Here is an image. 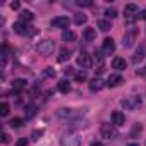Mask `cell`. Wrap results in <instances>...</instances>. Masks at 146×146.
I'll use <instances>...</instances> for the list:
<instances>
[{
    "label": "cell",
    "mask_w": 146,
    "mask_h": 146,
    "mask_svg": "<svg viewBox=\"0 0 146 146\" xmlns=\"http://www.w3.org/2000/svg\"><path fill=\"white\" fill-rule=\"evenodd\" d=\"M93 62H95V70H98V72H102L103 70V55H102V52H95V55H93Z\"/></svg>",
    "instance_id": "obj_12"
},
{
    "label": "cell",
    "mask_w": 146,
    "mask_h": 146,
    "mask_svg": "<svg viewBox=\"0 0 146 146\" xmlns=\"http://www.w3.org/2000/svg\"><path fill=\"white\" fill-rule=\"evenodd\" d=\"M19 17H21V21H23V23H31V21L35 19V14H33V12H29V11H23V12L19 14Z\"/></svg>",
    "instance_id": "obj_22"
},
{
    "label": "cell",
    "mask_w": 146,
    "mask_h": 146,
    "mask_svg": "<svg viewBox=\"0 0 146 146\" xmlns=\"http://www.w3.org/2000/svg\"><path fill=\"white\" fill-rule=\"evenodd\" d=\"M78 65L83 67V69H88V67L91 65V58H90V55H88L86 52H81V53L78 55Z\"/></svg>",
    "instance_id": "obj_8"
},
{
    "label": "cell",
    "mask_w": 146,
    "mask_h": 146,
    "mask_svg": "<svg viewBox=\"0 0 146 146\" xmlns=\"http://www.w3.org/2000/svg\"><path fill=\"white\" fill-rule=\"evenodd\" d=\"M14 31H16L17 35H28V33H29V26H28L26 23L19 21V23L14 24Z\"/></svg>",
    "instance_id": "obj_14"
},
{
    "label": "cell",
    "mask_w": 146,
    "mask_h": 146,
    "mask_svg": "<svg viewBox=\"0 0 146 146\" xmlns=\"http://www.w3.org/2000/svg\"><path fill=\"white\" fill-rule=\"evenodd\" d=\"M41 136H43V129H36V131L31 134V139H33V141H38Z\"/></svg>",
    "instance_id": "obj_31"
},
{
    "label": "cell",
    "mask_w": 146,
    "mask_h": 146,
    "mask_svg": "<svg viewBox=\"0 0 146 146\" xmlns=\"http://www.w3.org/2000/svg\"><path fill=\"white\" fill-rule=\"evenodd\" d=\"M69 58H70V50L69 48H60V52H58V62H65Z\"/></svg>",
    "instance_id": "obj_23"
},
{
    "label": "cell",
    "mask_w": 146,
    "mask_h": 146,
    "mask_svg": "<svg viewBox=\"0 0 146 146\" xmlns=\"http://www.w3.org/2000/svg\"><path fill=\"white\" fill-rule=\"evenodd\" d=\"M79 7H91L93 5V2H91V0H78V2H76Z\"/></svg>",
    "instance_id": "obj_32"
},
{
    "label": "cell",
    "mask_w": 146,
    "mask_h": 146,
    "mask_svg": "<svg viewBox=\"0 0 146 146\" xmlns=\"http://www.w3.org/2000/svg\"><path fill=\"white\" fill-rule=\"evenodd\" d=\"M9 125H11V127H21V125H23V119H19V117H14V119L9 122Z\"/></svg>",
    "instance_id": "obj_30"
},
{
    "label": "cell",
    "mask_w": 146,
    "mask_h": 146,
    "mask_svg": "<svg viewBox=\"0 0 146 146\" xmlns=\"http://www.w3.org/2000/svg\"><path fill=\"white\" fill-rule=\"evenodd\" d=\"M55 115H57L58 119H69V117L74 115V110H72V108H60V110H57Z\"/></svg>",
    "instance_id": "obj_18"
},
{
    "label": "cell",
    "mask_w": 146,
    "mask_h": 146,
    "mask_svg": "<svg viewBox=\"0 0 146 146\" xmlns=\"http://www.w3.org/2000/svg\"><path fill=\"white\" fill-rule=\"evenodd\" d=\"M141 17H143L144 21H146V11H143V12H141Z\"/></svg>",
    "instance_id": "obj_39"
},
{
    "label": "cell",
    "mask_w": 146,
    "mask_h": 146,
    "mask_svg": "<svg viewBox=\"0 0 146 146\" xmlns=\"http://www.w3.org/2000/svg\"><path fill=\"white\" fill-rule=\"evenodd\" d=\"M53 50H55V43H53L52 40H43V41H40V43L36 45V52H38L40 55H45V57L52 55Z\"/></svg>",
    "instance_id": "obj_2"
},
{
    "label": "cell",
    "mask_w": 146,
    "mask_h": 146,
    "mask_svg": "<svg viewBox=\"0 0 146 146\" xmlns=\"http://www.w3.org/2000/svg\"><path fill=\"white\" fill-rule=\"evenodd\" d=\"M0 115L2 117H5V115H9V103H0Z\"/></svg>",
    "instance_id": "obj_29"
},
{
    "label": "cell",
    "mask_w": 146,
    "mask_h": 146,
    "mask_svg": "<svg viewBox=\"0 0 146 146\" xmlns=\"http://www.w3.org/2000/svg\"><path fill=\"white\" fill-rule=\"evenodd\" d=\"M125 122V115L122 112H112V124L113 125H124Z\"/></svg>",
    "instance_id": "obj_13"
},
{
    "label": "cell",
    "mask_w": 146,
    "mask_h": 146,
    "mask_svg": "<svg viewBox=\"0 0 146 146\" xmlns=\"http://www.w3.org/2000/svg\"><path fill=\"white\" fill-rule=\"evenodd\" d=\"M83 38H84L86 41H95V40H96V31H95L93 28H86L84 33H83Z\"/></svg>",
    "instance_id": "obj_19"
},
{
    "label": "cell",
    "mask_w": 146,
    "mask_h": 146,
    "mask_svg": "<svg viewBox=\"0 0 146 146\" xmlns=\"http://www.w3.org/2000/svg\"><path fill=\"white\" fill-rule=\"evenodd\" d=\"M122 83H124V79H122L120 74H110L108 79H107V86H108V88H115V86H119V84H122Z\"/></svg>",
    "instance_id": "obj_10"
},
{
    "label": "cell",
    "mask_w": 146,
    "mask_h": 146,
    "mask_svg": "<svg viewBox=\"0 0 146 146\" xmlns=\"http://www.w3.org/2000/svg\"><path fill=\"white\" fill-rule=\"evenodd\" d=\"M100 132H102V136L107 137V139H112V137L117 136V131H115V125H113V124H102Z\"/></svg>",
    "instance_id": "obj_4"
},
{
    "label": "cell",
    "mask_w": 146,
    "mask_h": 146,
    "mask_svg": "<svg viewBox=\"0 0 146 146\" xmlns=\"http://www.w3.org/2000/svg\"><path fill=\"white\" fill-rule=\"evenodd\" d=\"M60 146H81V139L76 132H65L60 137Z\"/></svg>",
    "instance_id": "obj_1"
},
{
    "label": "cell",
    "mask_w": 146,
    "mask_h": 146,
    "mask_svg": "<svg viewBox=\"0 0 146 146\" xmlns=\"http://www.w3.org/2000/svg\"><path fill=\"white\" fill-rule=\"evenodd\" d=\"M35 115H36V107H35V105H28V107H26V117L31 119V117H35Z\"/></svg>",
    "instance_id": "obj_28"
},
{
    "label": "cell",
    "mask_w": 146,
    "mask_h": 146,
    "mask_svg": "<svg viewBox=\"0 0 146 146\" xmlns=\"http://www.w3.org/2000/svg\"><path fill=\"white\" fill-rule=\"evenodd\" d=\"M144 57H146V45H141V46H139V50L134 53V57H132V62H134V64H137V62H141Z\"/></svg>",
    "instance_id": "obj_16"
},
{
    "label": "cell",
    "mask_w": 146,
    "mask_h": 146,
    "mask_svg": "<svg viewBox=\"0 0 146 146\" xmlns=\"http://www.w3.org/2000/svg\"><path fill=\"white\" fill-rule=\"evenodd\" d=\"M2 143H9V134H7V132L2 134Z\"/></svg>",
    "instance_id": "obj_36"
},
{
    "label": "cell",
    "mask_w": 146,
    "mask_h": 146,
    "mask_svg": "<svg viewBox=\"0 0 146 146\" xmlns=\"http://www.w3.org/2000/svg\"><path fill=\"white\" fill-rule=\"evenodd\" d=\"M91 146H103V143H100V141H95V143H91Z\"/></svg>",
    "instance_id": "obj_38"
},
{
    "label": "cell",
    "mask_w": 146,
    "mask_h": 146,
    "mask_svg": "<svg viewBox=\"0 0 146 146\" xmlns=\"http://www.w3.org/2000/svg\"><path fill=\"white\" fill-rule=\"evenodd\" d=\"M62 40H64V41H69V43H70V41H74V40H76V33L65 29V31L62 33Z\"/></svg>",
    "instance_id": "obj_24"
},
{
    "label": "cell",
    "mask_w": 146,
    "mask_h": 146,
    "mask_svg": "<svg viewBox=\"0 0 146 146\" xmlns=\"http://www.w3.org/2000/svg\"><path fill=\"white\" fill-rule=\"evenodd\" d=\"M69 17H65V16H58V17H53L52 19V23H50V26L52 28H69Z\"/></svg>",
    "instance_id": "obj_5"
},
{
    "label": "cell",
    "mask_w": 146,
    "mask_h": 146,
    "mask_svg": "<svg viewBox=\"0 0 146 146\" xmlns=\"http://www.w3.org/2000/svg\"><path fill=\"white\" fill-rule=\"evenodd\" d=\"M88 125H90L88 120H74V122L69 124L70 129H84V127H88Z\"/></svg>",
    "instance_id": "obj_21"
},
{
    "label": "cell",
    "mask_w": 146,
    "mask_h": 146,
    "mask_svg": "<svg viewBox=\"0 0 146 146\" xmlns=\"http://www.w3.org/2000/svg\"><path fill=\"white\" fill-rule=\"evenodd\" d=\"M112 67L120 72V70H124V69L127 67V62H125V58H122V57H115V58L112 60Z\"/></svg>",
    "instance_id": "obj_11"
},
{
    "label": "cell",
    "mask_w": 146,
    "mask_h": 146,
    "mask_svg": "<svg viewBox=\"0 0 146 146\" xmlns=\"http://www.w3.org/2000/svg\"><path fill=\"white\" fill-rule=\"evenodd\" d=\"M105 14H107V17H117V11L115 9H107Z\"/></svg>",
    "instance_id": "obj_33"
},
{
    "label": "cell",
    "mask_w": 146,
    "mask_h": 146,
    "mask_svg": "<svg viewBox=\"0 0 146 146\" xmlns=\"http://www.w3.org/2000/svg\"><path fill=\"white\" fill-rule=\"evenodd\" d=\"M19 7H21V4H19V2H12V4H11V9H12V11H17Z\"/></svg>",
    "instance_id": "obj_34"
},
{
    "label": "cell",
    "mask_w": 146,
    "mask_h": 146,
    "mask_svg": "<svg viewBox=\"0 0 146 146\" xmlns=\"http://www.w3.org/2000/svg\"><path fill=\"white\" fill-rule=\"evenodd\" d=\"M136 38H137V29H136V28H131V29L124 35V45H125V46H131V45L136 41Z\"/></svg>",
    "instance_id": "obj_6"
},
{
    "label": "cell",
    "mask_w": 146,
    "mask_h": 146,
    "mask_svg": "<svg viewBox=\"0 0 146 146\" xmlns=\"http://www.w3.org/2000/svg\"><path fill=\"white\" fill-rule=\"evenodd\" d=\"M26 144H28V139H26V137H24V139H19V141H17V146H26Z\"/></svg>",
    "instance_id": "obj_35"
},
{
    "label": "cell",
    "mask_w": 146,
    "mask_h": 146,
    "mask_svg": "<svg viewBox=\"0 0 146 146\" xmlns=\"http://www.w3.org/2000/svg\"><path fill=\"white\" fill-rule=\"evenodd\" d=\"M127 146H137V144H136V143H131V144H127Z\"/></svg>",
    "instance_id": "obj_40"
},
{
    "label": "cell",
    "mask_w": 146,
    "mask_h": 146,
    "mask_svg": "<svg viewBox=\"0 0 146 146\" xmlns=\"http://www.w3.org/2000/svg\"><path fill=\"white\" fill-rule=\"evenodd\" d=\"M141 105V96H127L125 100H122V107L125 110H136Z\"/></svg>",
    "instance_id": "obj_3"
},
{
    "label": "cell",
    "mask_w": 146,
    "mask_h": 146,
    "mask_svg": "<svg viewBox=\"0 0 146 146\" xmlns=\"http://www.w3.org/2000/svg\"><path fill=\"white\" fill-rule=\"evenodd\" d=\"M76 81H79V83H83V81H86V78H88V74H86V70L84 69H81L79 72H76Z\"/></svg>",
    "instance_id": "obj_26"
},
{
    "label": "cell",
    "mask_w": 146,
    "mask_h": 146,
    "mask_svg": "<svg viewBox=\"0 0 146 146\" xmlns=\"http://www.w3.org/2000/svg\"><path fill=\"white\" fill-rule=\"evenodd\" d=\"M57 88H58V91H60V93H64V95H67V93L70 91V83H69L67 79H62V81H58V84H57Z\"/></svg>",
    "instance_id": "obj_20"
},
{
    "label": "cell",
    "mask_w": 146,
    "mask_h": 146,
    "mask_svg": "<svg viewBox=\"0 0 146 146\" xmlns=\"http://www.w3.org/2000/svg\"><path fill=\"white\" fill-rule=\"evenodd\" d=\"M86 21H88L86 14H76L74 16V23L76 24H86Z\"/></svg>",
    "instance_id": "obj_27"
},
{
    "label": "cell",
    "mask_w": 146,
    "mask_h": 146,
    "mask_svg": "<svg viewBox=\"0 0 146 146\" xmlns=\"http://www.w3.org/2000/svg\"><path fill=\"white\" fill-rule=\"evenodd\" d=\"M134 14L137 16V5H136V4H127V5L124 7V16L127 17L129 23L132 21V16H134Z\"/></svg>",
    "instance_id": "obj_9"
},
{
    "label": "cell",
    "mask_w": 146,
    "mask_h": 146,
    "mask_svg": "<svg viewBox=\"0 0 146 146\" xmlns=\"http://www.w3.org/2000/svg\"><path fill=\"white\" fill-rule=\"evenodd\" d=\"M103 86H105V83H103L100 78H95V79H91V81H90V90H91L93 93H95V91H100Z\"/></svg>",
    "instance_id": "obj_15"
},
{
    "label": "cell",
    "mask_w": 146,
    "mask_h": 146,
    "mask_svg": "<svg viewBox=\"0 0 146 146\" xmlns=\"http://www.w3.org/2000/svg\"><path fill=\"white\" fill-rule=\"evenodd\" d=\"M98 28H100L102 31H108V29H112V24H110V21H107V19H100V21H98Z\"/></svg>",
    "instance_id": "obj_25"
},
{
    "label": "cell",
    "mask_w": 146,
    "mask_h": 146,
    "mask_svg": "<svg viewBox=\"0 0 146 146\" xmlns=\"http://www.w3.org/2000/svg\"><path fill=\"white\" fill-rule=\"evenodd\" d=\"M45 76H53V69H52V67H48V69H46V72H45Z\"/></svg>",
    "instance_id": "obj_37"
},
{
    "label": "cell",
    "mask_w": 146,
    "mask_h": 146,
    "mask_svg": "<svg viewBox=\"0 0 146 146\" xmlns=\"http://www.w3.org/2000/svg\"><path fill=\"white\" fill-rule=\"evenodd\" d=\"M102 52L105 55H112L115 52V41L112 38H105L103 40V46H102Z\"/></svg>",
    "instance_id": "obj_7"
},
{
    "label": "cell",
    "mask_w": 146,
    "mask_h": 146,
    "mask_svg": "<svg viewBox=\"0 0 146 146\" xmlns=\"http://www.w3.org/2000/svg\"><path fill=\"white\" fill-rule=\"evenodd\" d=\"M26 86H28V81L26 79H14L12 81V90L14 91H23Z\"/></svg>",
    "instance_id": "obj_17"
}]
</instances>
